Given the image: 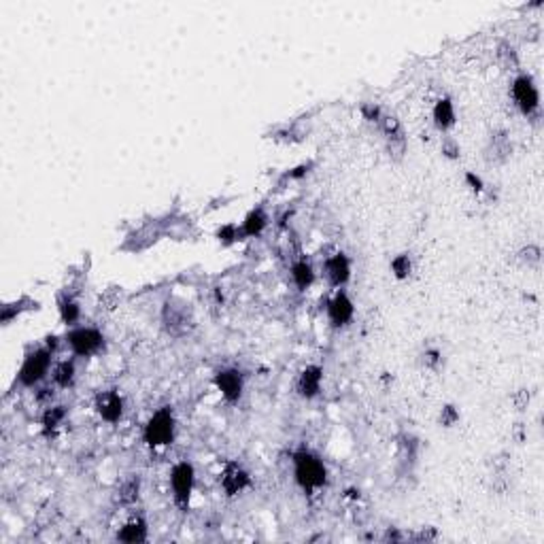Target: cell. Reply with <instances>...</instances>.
<instances>
[{
    "instance_id": "obj_21",
    "label": "cell",
    "mask_w": 544,
    "mask_h": 544,
    "mask_svg": "<svg viewBox=\"0 0 544 544\" xmlns=\"http://www.w3.org/2000/svg\"><path fill=\"white\" fill-rule=\"evenodd\" d=\"M32 308L37 310V308H39V302L32 300V298H28V296H21V298L15 300V302H7V304L3 306V323L9 326L15 317H19L24 310H32Z\"/></svg>"
},
{
    "instance_id": "obj_12",
    "label": "cell",
    "mask_w": 544,
    "mask_h": 544,
    "mask_svg": "<svg viewBox=\"0 0 544 544\" xmlns=\"http://www.w3.org/2000/svg\"><path fill=\"white\" fill-rule=\"evenodd\" d=\"M215 385L227 402H238V397L243 395V375L234 368L219 370L215 375Z\"/></svg>"
},
{
    "instance_id": "obj_1",
    "label": "cell",
    "mask_w": 544,
    "mask_h": 544,
    "mask_svg": "<svg viewBox=\"0 0 544 544\" xmlns=\"http://www.w3.org/2000/svg\"><path fill=\"white\" fill-rule=\"evenodd\" d=\"M294 476L304 491H317L326 485L328 472L317 455L302 449L294 455Z\"/></svg>"
},
{
    "instance_id": "obj_31",
    "label": "cell",
    "mask_w": 544,
    "mask_h": 544,
    "mask_svg": "<svg viewBox=\"0 0 544 544\" xmlns=\"http://www.w3.org/2000/svg\"><path fill=\"white\" fill-rule=\"evenodd\" d=\"M387 153L391 160L400 162L406 153V136L404 138H393V140H387Z\"/></svg>"
},
{
    "instance_id": "obj_15",
    "label": "cell",
    "mask_w": 544,
    "mask_h": 544,
    "mask_svg": "<svg viewBox=\"0 0 544 544\" xmlns=\"http://www.w3.org/2000/svg\"><path fill=\"white\" fill-rule=\"evenodd\" d=\"M323 370L319 366H306L298 377V393L302 397H315L321 391Z\"/></svg>"
},
{
    "instance_id": "obj_5",
    "label": "cell",
    "mask_w": 544,
    "mask_h": 544,
    "mask_svg": "<svg viewBox=\"0 0 544 544\" xmlns=\"http://www.w3.org/2000/svg\"><path fill=\"white\" fill-rule=\"evenodd\" d=\"M66 345L79 357H92L104 347V336L92 326H81L66 334Z\"/></svg>"
},
{
    "instance_id": "obj_19",
    "label": "cell",
    "mask_w": 544,
    "mask_h": 544,
    "mask_svg": "<svg viewBox=\"0 0 544 544\" xmlns=\"http://www.w3.org/2000/svg\"><path fill=\"white\" fill-rule=\"evenodd\" d=\"M118 540H122V542H142V540H147V523H145V519H142V517H132L118 532Z\"/></svg>"
},
{
    "instance_id": "obj_28",
    "label": "cell",
    "mask_w": 544,
    "mask_h": 544,
    "mask_svg": "<svg viewBox=\"0 0 544 544\" xmlns=\"http://www.w3.org/2000/svg\"><path fill=\"white\" fill-rule=\"evenodd\" d=\"M241 236H243V230H241L236 223H225V225H221L219 230H217V241L223 243V245H232V243H236Z\"/></svg>"
},
{
    "instance_id": "obj_18",
    "label": "cell",
    "mask_w": 544,
    "mask_h": 544,
    "mask_svg": "<svg viewBox=\"0 0 544 544\" xmlns=\"http://www.w3.org/2000/svg\"><path fill=\"white\" fill-rule=\"evenodd\" d=\"M434 124L438 130H451L455 126V106H453V100L451 98H440L436 104H434Z\"/></svg>"
},
{
    "instance_id": "obj_35",
    "label": "cell",
    "mask_w": 544,
    "mask_h": 544,
    "mask_svg": "<svg viewBox=\"0 0 544 544\" xmlns=\"http://www.w3.org/2000/svg\"><path fill=\"white\" fill-rule=\"evenodd\" d=\"M512 402H514V406H517V411L527 409V404H529V391H527V389H519L517 393L512 395Z\"/></svg>"
},
{
    "instance_id": "obj_13",
    "label": "cell",
    "mask_w": 544,
    "mask_h": 544,
    "mask_svg": "<svg viewBox=\"0 0 544 544\" xmlns=\"http://www.w3.org/2000/svg\"><path fill=\"white\" fill-rule=\"evenodd\" d=\"M323 272H326V279L332 288H342L349 276H351V262L345 253H334L332 257H328L326 264H323Z\"/></svg>"
},
{
    "instance_id": "obj_9",
    "label": "cell",
    "mask_w": 544,
    "mask_h": 544,
    "mask_svg": "<svg viewBox=\"0 0 544 544\" xmlns=\"http://www.w3.org/2000/svg\"><path fill=\"white\" fill-rule=\"evenodd\" d=\"M94 409L98 413V417L106 423H118L124 415V397L120 395V391L109 389V391H100L96 395Z\"/></svg>"
},
{
    "instance_id": "obj_23",
    "label": "cell",
    "mask_w": 544,
    "mask_h": 544,
    "mask_svg": "<svg viewBox=\"0 0 544 544\" xmlns=\"http://www.w3.org/2000/svg\"><path fill=\"white\" fill-rule=\"evenodd\" d=\"M496 58H498V64H500L504 71H517V68H519L517 49H514L510 43H500V45H498Z\"/></svg>"
},
{
    "instance_id": "obj_8",
    "label": "cell",
    "mask_w": 544,
    "mask_h": 544,
    "mask_svg": "<svg viewBox=\"0 0 544 544\" xmlns=\"http://www.w3.org/2000/svg\"><path fill=\"white\" fill-rule=\"evenodd\" d=\"M162 225L160 223H145L132 230L126 238H124V245L122 249L128 251V253H142L151 249L160 238H162Z\"/></svg>"
},
{
    "instance_id": "obj_27",
    "label": "cell",
    "mask_w": 544,
    "mask_h": 544,
    "mask_svg": "<svg viewBox=\"0 0 544 544\" xmlns=\"http://www.w3.org/2000/svg\"><path fill=\"white\" fill-rule=\"evenodd\" d=\"M519 262L525 264L527 268L540 266V262H542V251H540V247H538V245H527V247H523V249L519 251Z\"/></svg>"
},
{
    "instance_id": "obj_7",
    "label": "cell",
    "mask_w": 544,
    "mask_h": 544,
    "mask_svg": "<svg viewBox=\"0 0 544 544\" xmlns=\"http://www.w3.org/2000/svg\"><path fill=\"white\" fill-rule=\"evenodd\" d=\"M194 466L189 462H179L173 470H170V487H173L175 500L181 508L189 504L191 491H194Z\"/></svg>"
},
{
    "instance_id": "obj_22",
    "label": "cell",
    "mask_w": 544,
    "mask_h": 544,
    "mask_svg": "<svg viewBox=\"0 0 544 544\" xmlns=\"http://www.w3.org/2000/svg\"><path fill=\"white\" fill-rule=\"evenodd\" d=\"M292 279H294V285L298 290H308L312 281H315V272H312V266L306 262V260H298L294 262L292 266Z\"/></svg>"
},
{
    "instance_id": "obj_11",
    "label": "cell",
    "mask_w": 544,
    "mask_h": 544,
    "mask_svg": "<svg viewBox=\"0 0 544 544\" xmlns=\"http://www.w3.org/2000/svg\"><path fill=\"white\" fill-rule=\"evenodd\" d=\"M353 312H355V306L351 298L347 296V292H342V290H338L334 298L328 302V317L334 328H345L353 319Z\"/></svg>"
},
{
    "instance_id": "obj_25",
    "label": "cell",
    "mask_w": 544,
    "mask_h": 544,
    "mask_svg": "<svg viewBox=\"0 0 544 544\" xmlns=\"http://www.w3.org/2000/svg\"><path fill=\"white\" fill-rule=\"evenodd\" d=\"M138 491H140V480H138V478H128V480H124L122 487H120V491H118L120 504H124V506L134 504L136 498H138Z\"/></svg>"
},
{
    "instance_id": "obj_24",
    "label": "cell",
    "mask_w": 544,
    "mask_h": 544,
    "mask_svg": "<svg viewBox=\"0 0 544 544\" xmlns=\"http://www.w3.org/2000/svg\"><path fill=\"white\" fill-rule=\"evenodd\" d=\"M66 419V411L64 406H47L45 413H43V427H45V432H55Z\"/></svg>"
},
{
    "instance_id": "obj_29",
    "label": "cell",
    "mask_w": 544,
    "mask_h": 544,
    "mask_svg": "<svg viewBox=\"0 0 544 544\" xmlns=\"http://www.w3.org/2000/svg\"><path fill=\"white\" fill-rule=\"evenodd\" d=\"M120 298H122V292L118 288H111L106 292H102L100 300H98V306L100 310H113L118 304H120Z\"/></svg>"
},
{
    "instance_id": "obj_32",
    "label": "cell",
    "mask_w": 544,
    "mask_h": 544,
    "mask_svg": "<svg viewBox=\"0 0 544 544\" xmlns=\"http://www.w3.org/2000/svg\"><path fill=\"white\" fill-rule=\"evenodd\" d=\"M442 364V353L438 349H425L423 353V366L429 370H438V366Z\"/></svg>"
},
{
    "instance_id": "obj_26",
    "label": "cell",
    "mask_w": 544,
    "mask_h": 544,
    "mask_svg": "<svg viewBox=\"0 0 544 544\" xmlns=\"http://www.w3.org/2000/svg\"><path fill=\"white\" fill-rule=\"evenodd\" d=\"M411 270H413V260H411L409 253H400L391 260V272H393L395 279H400V281L409 279Z\"/></svg>"
},
{
    "instance_id": "obj_37",
    "label": "cell",
    "mask_w": 544,
    "mask_h": 544,
    "mask_svg": "<svg viewBox=\"0 0 544 544\" xmlns=\"http://www.w3.org/2000/svg\"><path fill=\"white\" fill-rule=\"evenodd\" d=\"M436 536V532L434 529H429V532H421V534H417V536H413V540H429V538H434Z\"/></svg>"
},
{
    "instance_id": "obj_36",
    "label": "cell",
    "mask_w": 544,
    "mask_h": 544,
    "mask_svg": "<svg viewBox=\"0 0 544 544\" xmlns=\"http://www.w3.org/2000/svg\"><path fill=\"white\" fill-rule=\"evenodd\" d=\"M466 183L470 185V189L472 191H476V194H480L482 189H485V185H482V179L480 177H476L474 173H466Z\"/></svg>"
},
{
    "instance_id": "obj_10",
    "label": "cell",
    "mask_w": 544,
    "mask_h": 544,
    "mask_svg": "<svg viewBox=\"0 0 544 544\" xmlns=\"http://www.w3.org/2000/svg\"><path fill=\"white\" fill-rule=\"evenodd\" d=\"M249 482H251L249 472H247L241 464H236V462L227 464V466L223 468L221 476H219V485H221V489H223L227 496H238V494H243L247 487H249Z\"/></svg>"
},
{
    "instance_id": "obj_3",
    "label": "cell",
    "mask_w": 544,
    "mask_h": 544,
    "mask_svg": "<svg viewBox=\"0 0 544 544\" xmlns=\"http://www.w3.org/2000/svg\"><path fill=\"white\" fill-rule=\"evenodd\" d=\"M162 323H164V330L173 338H183L191 334L196 326L194 310L183 300L170 298L164 302V308H162Z\"/></svg>"
},
{
    "instance_id": "obj_34",
    "label": "cell",
    "mask_w": 544,
    "mask_h": 544,
    "mask_svg": "<svg viewBox=\"0 0 544 544\" xmlns=\"http://www.w3.org/2000/svg\"><path fill=\"white\" fill-rule=\"evenodd\" d=\"M442 153H444L449 160L460 158V145H457L453 138H444V140H442Z\"/></svg>"
},
{
    "instance_id": "obj_2",
    "label": "cell",
    "mask_w": 544,
    "mask_h": 544,
    "mask_svg": "<svg viewBox=\"0 0 544 544\" xmlns=\"http://www.w3.org/2000/svg\"><path fill=\"white\" fill-rule=\"evenodd\" d=\"M51 357H53V351H49L45 345L28 351L17 372V383L21 387H37L39 383H43L45 377L49 375Z\"/></svg>"
},
{
    "instance_id": "obj_14",
    "label": "cell",
    "mask_w": 544,
    "mask_h": 544,
    "mask_svg": "<svg viewBox=\"0 0 544 544\" xmlns=\"http://www.w3.org/2000/svg\"><path fill=\"white\" fill-rule=\"evenodd\" d=\"M512 153V142H510V136L500 130V132H494L491 138H489V145L485 149V160L489 164H504Z\"/></svg>"
},
{
    "instance_id": "obj_6",
    "label": "cell",
    "mask_w": 544,
    "mask_h": 544,
    "mask_svg": "<svg viewBox=\"0 0 544 544\" xmlns=\"http://www.w3.org/2000/svg\"><path fill=\"white\" fill-rule=\"evenodd\" d=\"M512 100L525 118H538L540 113V92L529 75L521 73L512 81Z\"/></svg>"
},
{
    "instance_id": "obj_30",
    "label": "cell",
    "mask_w": 544,
    "mask_h": 544,
    "mask_svg": "<svg viewBox=\"0 0 544 544\" xmlns=\"http://www.w3.org/2000/svg\"><path fill=\"white\" fill-rule=\"evenodd\" d=\"M362 115H364V120H368V122H372V124H379L381 122V118H383V109L377 104V102H362Z\"/></svg>"
},
{
    "instance_id": "obj_4",
    "label": "cell",
    "mask_w": 544,
    "mask_h": 544,
    "mask_svg": "<svg viewBox=\"0 0 544 544\" xmlns=\"http://www.w3.org/2000/svg\"><path fill=\"white\" fill-rule=\"evenodd\" d=\"M175 415L170 406L158 409L145 425V442L151 449H164L175 440Z\"/></svg>"
},
{
    "instance_id": "obj_16",
    "label": "cell",
    "mask_w": 544,
    "mask_h": 544,
    "mask_svg": "<svg viewBox=\"0 0 544 544\" xmlns=\"http://www.w3.org/2000/svg\"><path fill=\"white\" fill-rule=\"evenodd\" d=\"M58 310H60V319L66 326H77L81 319V306H79L77 294L71 290H64L58 298Z\"/></svg>"
},
{
    "instance_id": "obj_17",
    "label": "cell",
    "mask_w": 544,
    "mask_h": 544,
    "mask_svg": "<svg viewBox=\"0 0 544 544\" xmlns=\"http://www.w3.org/2000/svg\"><path fill=\"white\" fill-rule=\"evenodd\" d=\"M266 225H268V215H266L264 207H257V209L247 213L241 230H243V236L253 238V236H260L266 230Z\"/></svg>"
},
{
    "instance_id": "obj_33",
    "label": "cell",
    "mask_w": 544,
    "mask_h": 544,
    "mask_svg": "<svg viewBox=\"0 0 544 544\" xmlns=\"http://www.w3.org/2000/svg\"><path fill=\"white\" fill-rule=\"evenodd\" d=\"M457 421H460V411H457L455 406H444L442 409V413H440V423L444 425V427H453Z\"/></svg>"
},
{
    "instance_id": "obj_20",
    "label": "cell",
    "mask_w": 544,
    "mask_h": 544,
    "mask_svg": "<svg viewBox=\"0 0 544 544\" xmlns=\"http://www.w3.org/2000/svg\"><path fill=\"white\" fill-rule=\"evenodd\" d=\"M75 377H77V368H75V362H73V359H62V362H58V364H55V368H53V375H51L53 385L60 387V389L73 387Z\"/></svg>"
}]
</instances>
